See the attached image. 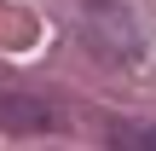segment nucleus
<instances>
[{
  "mask_svg": "<svg viewBox=\"0 0 156 151\" xmlns=\"http://www.w3.org/2000/svg\"><path fill=\"white\" fill-rule=\"evenodd\" d=\"M81 35L110 64H139L145 58V35H139L133 12L122 0H81Z\"/></svg>",
  "mask_w": 156,
  "mask_h": 151,
  "instance_id": "f257e3e1",
  "label": "nucleus"
},
{
  "mask_svg": "<svg viewBox=\"0 0 156 151\" xmlns=\"http://www.w3.org/2000/svg\"><path fill=\"white\" fill-rule=\"evenodd\" d=\"M0 128H6V134H23V140L52 134V128H58V105L29 99V93H12V99H0Z\"/></svg>",
  "mask_w": 156,
  "mask_h": 151,
  "instance_id": "f03ea898",
  "label": "nucleus"
},
{
  "mask_svg": "<svg viewBox=\"0 0 156 151\" xmlns=\"http://www.w3.org/2000/svg\"><path fill=\"white\" fill-rule=\"evenodd\" d=\"M110 145H122V151H156V128H122V134H110Z\"/></svg>",
  "mask_w": 156,
  "mask_h": 151,
  "instance_id": "7ed1b4c3",
  "label": "nucleus"
}]
</instances>
